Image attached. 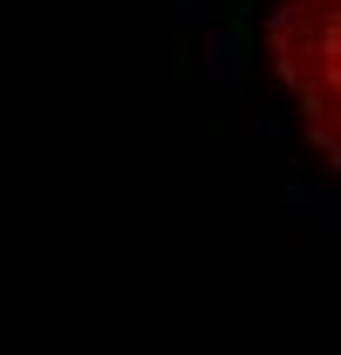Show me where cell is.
<instances>
[{
	"label": "cell",
	"instance_id": "cell-1",
	"mask_svg": "<svg viewBox=\"0 0 341 355\" xmlns=\"http://www.w3.org/2000/svg\"><path fill=\"white\" fill-rule=\"evenodd\" d=\"M239 76L266 96V116L294 137V164H341V62L335 0H239Z\"/></svg>",
	"mask_w": 341,
	"mask_h": 355
}]
</instances>
